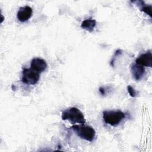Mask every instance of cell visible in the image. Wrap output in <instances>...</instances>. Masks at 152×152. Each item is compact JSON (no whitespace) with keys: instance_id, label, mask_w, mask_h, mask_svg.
I'll return each instance as SVG.
<instances>
[{"instance_id":"cell-13","label":"cell","mask_w":152,"mask_h":152,"mask_svg":"<svg viewBox=\"0 0 152 152\" xmlns=\"http://www.w3.org/2000/svg\"><path fill=\"white\" fill-rule=\"evenodd\" d=\"M4 17H3V15H1V23H2V21H3V20H4Z\"/></svg>"},{"instance_id":"cell-6","label":"cell","mask_w":152,"mask_h":152,"mask_svg":"<svg viewBox=\"0 0 152 152\" xmlns=\"http://www.w3.org/2000/svg\"><path fill=\"white\" fill-rule=\"evenodd\" d=\"M32 14V8L30 6L26 5L20 8L17 14V17L20 22H26L31 18Z\"/></svg>"},{"instance_id":"cell-9","label":"cell","mask_w":152,"mask_h":152,"mask_svg":"<svg viewBox=\"0 0 152 152\" xmlns=\"http://www.w3.org/2000/svg\"><path fill=\"white\" fill-rule=\"evenodd\" d=\"M96 26V21L94 19H87L84 20L81 24L82 28L87 30L89 32H92Z\"/></svg>"},{"instance_id":"cell-12","label":"cell","mask_w":152,"mask_h":152,"mask_svg":"<svg viewBox=\"0 0 152 152\" xmlns=\"http://www.w3.org/2000/svg\"><path fill=\"white\" fill-rule=\"evenodd\" d=\"M106 89H105L104 87H102L99 88V92H100V93L102 95H103V96L106 95Z\"/></svg>"},{"instance_id":"cell-10","label":"cell","mask_w":152,"mask_h":152,"mask_svg":"<svg viewBox=\"0 0 152 152\" xmlns=\"http://www.w3.org/2000/svg\"><path fill=\"white\" fill-rule=\"evenodd\" d=\"M134 3H136L137 6L140 7V10L141 11L144 12L146 14L148 15L150 17H151V5H147L144 4V1H137L132 2Z\"/></svg>"},{"instance_id":"cell-1","label":"cell","mask_w":152,"mask_h":152,"mask_svg":"<svg viewBox=\"0 0 152 152\" xmlns=\"http://www.w3.org/2000/svg\"><path fill=\"white\" fill-rule=\"evenodd\" d=\"M62 120H68L72 124H84L86 119L83 113L77 107H72L64 110L61 115Z\"/></svg>"},{"instance_id":"cell-4","label":"cell","mask_w":152,"mask_h":152,"mask_svg":"<svg viewBox=\"0 0 152 152\" xmlns=\"http://www.w3.org/2000/svg\"><path fill=\"white\" fill-rule=\"evenodd\" d=\"M40 79V73L30 68H24L22 71L21 80L23 83L34 85L37 83Z\"/></svg>"},{"instance_id":"cell-2","label":"cell","mask_w":152,"mask_h":152,"mask_svg":"<svg viewBox=\"0 0 152 152\" xmlns=\"http://www.w3.org/2000/svg\"><path fill=\"white\" fill-rule=\"evenodd\" d=\"M71 128L74 131L78 137L89 142H92L96 136V131L94 128L84 124L73 125Z\"/></svg>"},{"instance_id":"cell-5","label":"cell","mask_w":152,"mask_h":152,"mask_svg":"<svg viewBox=\"0 0 152 152\" xmlns=\"http://www.w3.org/2000/svg\"><path fill=\"white\" fill-rule=\"evenodd\" d=\"M135 64L142 66L152 67V54L151 50L142 53L135 60Z\"/></svg>"},{"instance_id":"cell-8","label":"cell","mask_w":152,"mask_h":152,"mask_svg":"<svg viewBox=\"0 0 152 152\" xmlns=\"http://www.w3.org/2000/svg\"><path fill=\"white\" fill-rule=\"evenodd\" d=\"M131 71L133 78L136 81L140 80L145 74L144 67L136 64H132L131 65Z\"/></svg>"},{"instance_id":"cell-3","label":"cell","mask_w":152,"mask_h":152,"mask_svg":"<svg viewBox=\"0 0 152 152\" xmlns=\"http://www.w3.org/2000/svg\"><path fill=\"white\" fill-rule=\"evenodd\" d=\"M125 118V113L121 110H104L103 112L104 122L111 126H115Z\"/></svg>"},{"instance_id":"cell-7","label":"cell","mask_w":152,"mask_h":152,"mask_svg":"<svg viewBox=\"0 0 152 152\" xmlns=\"http://www.w3.org/2000/svg\"><path fill=\"white\" fill-rule=\"evenodd\" d=\"M30 68L39 73L43 72L47 68V63L45 60L39 58L33 59L30 63Z\"/></svg>"},{"instance_id":"cell-11","label":"cell","mask_w":152,"mask_h":152,"mask_svg":"<svg viewBox=\"0 0 152 152\" xmlns=\"http://www.w3.org/2000/svg\"><path fill=\"white\" fill-rule=\"evenodd\" d=\"M127 90H128V91L129 94V95L132 97H135L137 96V91L135 90V89L131 86H128L127 87Z\"/></svg>"}]
</instances>
